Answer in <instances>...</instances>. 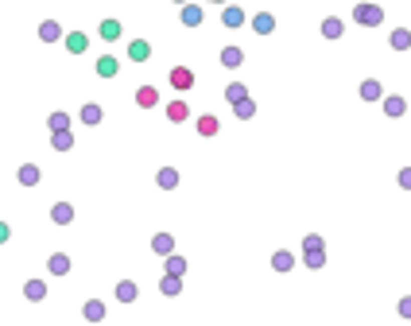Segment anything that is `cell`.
<instances>
[{
  "label": "cell",
  "mask_w": 411,
  "mask_h": 326,
  "mask_svg": "<svg viewBox=\"0 0 411 326\" xmlns=\"http://www.w3.org/2000/svg\"><path fill=\"white\" fill-rule=\"evenodd\" d=\"M147 55H151V47H147L144 39H132V43H128V59H136V62H147Z\"/></svg>",
  "instance_id": "cell-1"
},
{
  "label": "cell",
  "mask_w": 411,
  "mask_h": 326,
  "mask_svg": "<svg viewBox=\"0 0 411 326\" xmlns=\"http://www.w3.org/2000/svg\"><path fill=\"white\" fill-rule=\"evenodd\" d=\"M357 20H361V24H380V8H372V4H361V8H357Z\"/></svg>",
  "instance_id": "cell-2"
},
{
  "label": "cell",
  "mask_w": 411,
  "mask_h": 326,
  "mask_svg": "<svg viewBox=\"0 0 411 326\" xmlns=\"http://www.w3.org/2000/svg\"><path fill=\"white\" fill-rule=\"evenodd\" d=\"M66 51H74V55H82V51H86V35H82V31H74V35H66Z\"/></svg>",
  "instance_id": "cell-3"
},
{
  "label": "cell",
  "mask_w": 411,
  "mask_h": 326,
  "mask_svg": "<svg viewBox=\"0 0 411 326\" xmlns=\"http://www.w3.org/2000/svg\"><path fill=\"white\" fill-rule=\"evenodd\" d=\"M97 74H101V78H113V74H117V59H109V55L97 59Z\"/></svg>",
  "instance_id": "cell-4"
},
{
  "label": "cell",
  "mask_w": 411,
  "mask_h": 326,
  "mask_svg": "<svg viewBox=\"0 0 411 326\" xmlns=\"http://www.w3.org/2000/svg\"><path fill=\"white\" fill-rule=\"evenodd\" d=\"M221 62H225V66H241V51H237V47H225V51H221Z\"/></svg>",
  "instance_id": "cell-5"
},
{
  "label": "cell",
  "mask_w": 411,
  "mask_h": 326,
  "mask_svg": "<svg viewBox=\"0 0 411 326\" xmlns=\"http://www.w3.org/2000/svg\"><path fill=\"white\" fill-rule=\"evenodd\" d=\"M182 24H190V28H194V24H202V8H194V4H190V8H182Z\"/></svg>",
  "instance_id": "cell-6"
},
{
  "label": "cell",
  "mask_w": 411,
  "mask_h": 326,
  "mask_svg": "<svg viewBox=\"0 0 411 326\" xmlns=\"http://www.w3.org/2000/svg\"><path fill=\"white\" fill-rule=\"evenodd\" d=\"M252 28L260 31V35H268V31H272V16H268V12H260L256 20H252Z\"/></svg>",
  "instance_id": "cell-7"
},
{
  "label": "cell",
  "mask_w": 411,
  "mask_h": 326,
  "mask_svg": "<svg viewBox=\"0 0 411 326\" xmlns=\"http://www.w3.org/2000/svg\"><path fill=\"white\" fill-rule=\"evenodd\" d=\"M101 35H105V39H117V35H120V24H117V20H101Z\"/></svg>",
  "instance_id": "cell-8"
},
{
  "label": "cell",
  "mask_w": 411,
  "mask_h": 326,
  "mask_svg": "<svg viewBox=\"0 0 411 326\" xmlns=\"http://www.w3.org/2000/svg\"><path fill=\"white\" fill-rule=\"evenodd\" d=\"M175 183H178V175L171 171V167H163V171H159V187H167V191H171Z\"/></svg>",
  "instance_id": "cell-9"
},
{
  "label": "cell",
  "mask_w": 411,
  "mask_h": 326,
  "mask_svg": "<svg viewBox=\"0 0 411 326\" xmlns=\"http://www.w3.org/2000/svg\"><path fill=\"white\" fill-rule=\"evenodd\" d=\"M171 82H175L178 89H186V86H190V70H182V66H178L175 74H171Z\"/></svg>",
  "instance_id": "cell-10"
},
{
  "label": "cell",
  "mask_w": 411,
  "mask_h": 326,
  "mask_svg": "<svg viewBox=\"0 0 411 326\" xmlns=\"http://www.w3.org/2000/svg\"><path fill=\"white\" fill-rule=\"evenodd\" d=\"M221 20H225V28H237V24L245 20V16L237 12V8H225V16H221Z\"/></svg>",
  "instance_id": "cell-11"
},
{
  "label": "cell",
  "mask_w": 411,
  "mask_h": 326,
  "mask_svg": "<svg viewBox=\"0 0 411 326\" xmlns=\"http://www.w3.org/2000/svg\"><path fill=\"white\" fill-rule=\"evenodd\" d=\"M43 295H47V287H43L39 280H31V283H28V299H43Z\"/></svg>",
  "instance_id": "cell-12"
},
{
  "label": "cell",
  "mask_w": 411,
  "mask_h": 326,
  "mask_svg": "<svg viewBox=\"0 0 411 326\" xmlns=\"http://www.w3.org/2000/svg\"><path fill=\"white\" fill-rule=\"evenodd\" d=\"M82 117H86V124H97V120H101V109H97V105H86Z\"/></svg>",
  "instance_id": "cell-13"
},
{
  "label": "cell",
  "mask_w": 411,
  "mask_h": 326,
  "mask_svg": "<svg viewBox=\"0 0 411 326\" xmlns=\"http://www.w3.org/2000/svg\"><path fill=\"white\" fill-rule=\"evenodd\" d=\"M117 295L124 299V303H132V299H136V287H132V283H120V287H117Z\"/></svg>",
  "instance_id": "cell-14"
},
{
  "label": "cell",
  "mask_w": 411,
  "mask_h": 326,
  "mask_svg": "<svg viewBox=\"0 0 411 326\" xmlns=\"http://www.w3.org/2000/svg\"><path fill=\"white\" fill-rule=\"evenodd\" d=\"M276 268H279V272H287V268H291V256H287V252H276Z\"/></svg>",
  "instance_id": "cell-15"
},
{
  "label": "cell",
  "mask_w": 411,
  "mask_h": 326,
  "mask_svg": "<svg viewBox=\"0 0 411 326\" xmlns=\"http://www.w3.org/2000/svg\"><path fill=\"white\" fill-rule=\"evenodd\" d=\"M20 179H24V183H28V187H31V183L39 179V171H35V167H24V171H20Z\"/></svg>",
  "instance_id": "cell-16"
},
{
  "label": "cell",
  "mask_w": 411,
  "mask_h": 326,
  "mask_svg": "<svg viewBox=\"0 0 411 326\" xmlns=\"http://www.w3.org/2000/svg\"><path fill=\"white\" fill-rule=\"evenodd\" d=\"M171 117H175V120H182V117H186V105H182V101H175V105H171Z\"/></svg>",
  "instance_id": "cell-17"
},
{
  "label": "cell",
  "mask_w": 411,
  "mask_h": 326,
  "mask_svg": "<svg viewBox=\"0 0 411 326\" xmlns=\"http://www.w3.org/2000/svg\"><path fill=\"white\" fill-rule=\"evenodd\" d=\"M39 35H43V39H55V35H59V28H55V24H43V28H39Z\"/></svg>",
  "instance_id": "cell-18"
},
{
  "label": "cell",
  "mask_w": 411,
  "mask_h": 326,
  "mask_svg": "<svg viewBox=\"0 0 411 326\" xmlns=\"http://www.w3.org/2000/svg\"><path fill=\"white\" fill-rule=\"evenodd\" d=\"M388 113H392V117H399V113H403V101H399V97H392V101H388Z\"/></svg>",
  "instance_id": "cell-19"
},
{
  "label": "cell",
  "mask_w": 411,
  "mask_h": 326,
  "mask_svg": "<svg viewBox=\"0 0 411 326\" xmlns=\"http://www.w3.org/2000/svg\"><path fill=\"white\" fill-rule=\"evenodd\" d=\"M155 252H171V237H155Z\"/></svg>",
  "instance_id": "cell-20"
},
{
  "label": "cell",
  "mask_w": 411,
  "mask_h": 326,
  "mask_svg": "<svg viewBox=\"0 0 411 326\" xmlns=\"http://www.w3.org/2000/svg\"><path fill=\"white\" fill-rule=\"evenodd\" d=\"M326 35H341V24H338V20H326Z\"/></svg>",
  "instance_id": "cell-21"
},
{
  "label": "cell",
  "mask_w": 411,
  "mask_h": 326,
  "mask_svg": "<svg viewBox=\"0 0 411 326\" xmlns=\"http://www.w3.org/2000/svg\"><path fill=\"white\" fill-rule=\"evenodd\" d=\"M55 222H70V206H59V210H55Z\"/></svg>",
  "instance_id": "cell-22"
},
{
  "label": "cell",
  "mask_w": 411,
  "mask_h": 326,
  "mask_svg": "<svg viewBox=\"0 0 411 326\" xmlns=\"http://www.w3.org/2000/svg\"><path fill=\"white\" fill-rule=\"evenodd\" d=\"M361 93H365V97H376V93H380V86H376V82H365V89H361Z\"/></svg>",
  "instance_id": "cell-23"
},
{
  "label": "cell",
  "mask_w": 411,
  "mask_h": 326,
  "mask_svg": "<svg viewBox=\"0 0 411 326\" xmlns=\"http://www.w3.org/2000/svg\"><path fill=\"white\" fill-rule=\"evenodd\" d=\"M51 272H66V256H55V260H51Z\"/></svg>",
  "instance_id": "cell-24"
},
{
  "label": "cell",
  "mask_w": 411,
  "mask_h": 326,
  "mask_svg": "<svg viewBox=\"0 0 411 326\" xmlns=\"http://www.w3.org/2000/svg\"><path fill=\"white\" fill-rule=\"evenodd\" d=\"M399 183H403V187H411V167L403 171V175H399Z\"/></svg>",
  "instance_id": "cell-25"
},
{
  "label": "cell",
  "mask_w": 411,
  "mask_h": 326,
  "mask_svg": "<svg viewBox=\"0 0 411 326\" xmlns=\"http://www.w3.org/2000/svg\"><path fill=\"white\" fill-rule=\"evenodd\" d=\"M0 241H8V225L0 222Z\"/></svg>",
  "instance_id": "cell-26"
}]
</instances>
